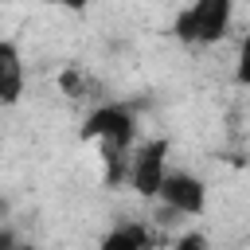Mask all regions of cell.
Returning <instances> with one entry per match:
<instances>
[{
	"instance_id": "1",
	"label": "cell",
	"mask_w": 250,
	"mask_h": 250,
	"mask_svg": "<svg viewBox=\"0 0 250 250\" xmlns=\"http://www.w3.org/2000/svg\"><path fill=\"white\" fill-rule=\"evenodd\" d=\"M82 141H94L98 152H102V164H105V184L117 188L129 180V164H133V137H137V117L133 109L117 105V102H105L98 109L86 113L82 121Z\"/></svg>"
},
{
	"instance_id": "2",
	"label": "cell",
	"mask_w": 250,
	"mask_h": 250,
	"mask_svg": "<svg viewBox=\"0 0 250 250\" xmlns=\"http://www.w3.org/2000/svg\"><path fill=\"white\" fill-rule=\"evenodd\" d=\"M230 20H234V0H191L176 16L172 35L188 47H207L230 31Z\"/></svg>"
},
{
	"instance_id": "3",
	"label": "cell",
	"mask_w": 250,
	"mask_h": 250,
	"mask_svg": "<svg viewBox=\"0 0 250 250\" xmlns=\"http://www.w3.org/2000/svg\"><path fill=\"white\" fill-rule=\"evenodd\" d=\"M164 176H168V141H148V145L133 148L129 188H133L141 199H156Z\"/></svg>"
},
{
	"instance_id": "4",
	"label": "cell",
	"mask_w": 250,
	"mask_h": 250,
	"mask_svg": "<svg viewBox=\"0 0 250 250\" xmlns=\"http://www.w3.org/2000/svg\"><path fill=\"white\" fill-rule=\"evenodd\" d=\"M168 211L184 215V219H195L207 211V184L191 172H168L164 184H160V195H156Z\"/></svg>"
},
{
	"instance_id": "5",
	"label": "cell",
	"mask_w": 250,
	"mask_h": 250,
	"mask_svg": "<svg viewBox=\"0 0 250 250\" xmlns=\"http://www.w3.org/2000/svg\"><path fill=\"white\" fill-rule=\"evenodd\" d=\"M20 98H23V59H20V47L4 39L0 43V102L16 105Z\"/></svg>"
},
{
	"instance_id": "6",
	"label": "cell",
	"mask_w": 250,
	"mask_h": 250,
	"mask_svg": "<svg viewBox=\"0 0 250 250\" xmlns=\"http://www.w3.org/2000/svg\"><path fill=\"white\" fill-rule=\"evenodd\" d=\"M148 242H152V234H148L145 227H117V230H109V234L102 238L105 250H141V246H148Z\"/></svg>"
},
{
	"instance_id": "7",
	"label": "cell",
	"mask_w": 250,
	"mask_h": 250,
	"mask_svg": "<svg viewBox=\"0 0 250 250\" xmlns=\"http://www.w3.org/2000/svg\"><path fill=\"white\" fill-rule=\"evenodd\" d=\"M234 78H238V86H250V27H246V35H242V43H238V62H234Z\"/></svg>"
},
{
	"instance_id": "8",
	"label": "cell",
	"mask_w": 250,
	"mask_h": 250,
	"mask_svg": "<svg viewBox=\"0 0 250 250\" xmlns=\"http://www.w3.org/2000/svg\"><path fill=\"white\" fill-rule=\"evenodd\" d=\"M39 4H51V8H62V12H86L94 0H39Z\"/></svg>"
},
{
	"instance_id": "9",
	"label": "cell",
	"mask_w": 250,
	"mask_h": 250,
	"mask_svg": "<svg viewBox=\"0 0 250 250\" xmlns=\"http://www.w3.org/2000/svg\"><path fill=\"white\" fill-rule=\"evenodd\" d=\"M180 246H184V250H188V246H207V238H199V234H184Z\"/></svg>"
}]
</instances>
